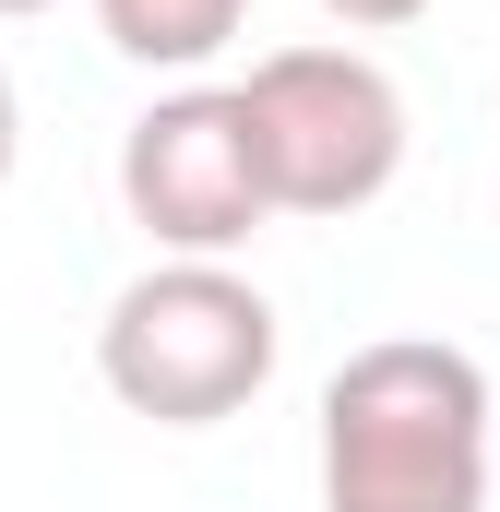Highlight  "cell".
<instances>
[{"instance_id": "obj_1", "label": "cell", "mask_w": 500, "mask_h": 512, "mask_svg": "<svg viewBox=\"0 0 500 512\" xmlns=\"http://www.w3.org/2000/svg\"><path fill=\"white\" fill-rule=\"evenodd\" d=\"M322 512H489V370L453 334H381L322 382Z\"/></svg>"}, {"instance_id": "obj_2", "label": "cell", "mask_w": 500, "mask_h": 512, "mask_svg": "<svg viewBox=\"0 0 500 512\" xmlns=\"http://www.w3.org/2000/svg\"><path fill=\"white\" fill-rule=\"evenodd\" d=\"M274 298L239 262H143L96 322V382L155 429H215L274 382Z\"/></svg>"}, {"instance_id": "obj_3", "label": "cell", "mask_w": 500, "mask_h": 512, "mask_svg": "<svg viewBox=\"0 0 500 512\" xmlns=\"http://www.w3.org/2000/svg\"><path fill=\"white\" fill-rule=\"evenodd\" d=\"M239 120L274 215H370L405 179V84L370 48H274L239 72Z\"/></svg>"}, {"instance_id": "obj_4", "label": "cell", "mask_w": 500, "mask_h": 512, "mask_svg": "<svg viewBox=\"0 0 500 512\" xmlns=\"http://www.w3.org/2000/svg\"><path fill=\"white\" fill-rule=\"evenodd\" d=\"M120 203H131V227L167 262L250 251L262 215H274V191H262V155H250L239 84H179V96H155V108L120 131Z\"/></svg>"}, {"instance_id": "obj_5", "label": "cell", "mask_w": 500, "mask_h": 512, "mask_svg": "<svg viewBox=\"0 0 500 512\" xmlns=\"http://www.w3.org/2000/svg\"><path fill=\"white\" fill-rule=\"evenodd\" d=\"M96 24H108V48L143 60V72H203L250 24V0H96Z\"/></svg>"}, {"instance_id": "obj_6", "label": "cell", "mask_w": 500, "mask_h": 512, "mask_svg": "<svg viewBox=\"0 0 500 512\" xmlns=\"http://www.w3.org/2000/svg\"><path fill=\"white\" fill-rule=\"evenodd\" d=\"M334 24H358V36H393V24H417V12H441V0H322Z\"/></svg>"}, {"instance_id": "obj_7", "label": "cell", "mask_w": 500, "mask_h": 512, "mask_svg": "<svg viewBox=\"0 0 500 512\" xmlns=\"http://www.w3.org/2000/svg\"><path fill=\"white\" fill-rule=\"evenodd\" d=\"M12 155H24V108H12V72H0V179H12Z\"/></svg>"}, {"instance_id": "obj_8", "label": "cell", "mask_w": 500, "mask_h": 512, "mask_svg": "<svg viewBox=\"0 0 500 512\" xmlns=\"http://www.w3.org/2000/svg\"><path fill=\"white\" fill-rule=\"evenodd\" d=\"M12 12H48V0H0V24H12Z\"/></svg>"}]
</instances>
